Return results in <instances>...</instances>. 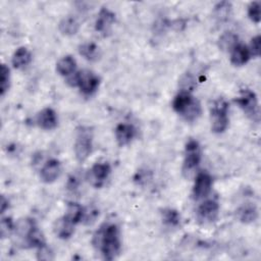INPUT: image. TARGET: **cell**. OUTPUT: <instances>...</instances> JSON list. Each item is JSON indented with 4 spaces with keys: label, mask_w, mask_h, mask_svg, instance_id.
<instances>
[{
    "label": "cell",
    "mask_w": 261,
    "mask_h": 261,
    "mask_svg": "<svg viewBox=\"0 0 261 261\" xmlns=\"http://www.w3.org/2000/svg\"><path fill=\"white\" fill-rule=\"evenodd\" d=\"M234 101L249 118L256 122L259 121V104L257 96L253 91L249 89L242 90L240 96Z\"/></svg>",
    "instance_id": "8992f818"
},
{
    "label": "cell",
    "mask_w": 261,
    "mask_h": 261,
    "mask_svg": "<svg viewBox=\"0 0 261 261\" xmlns=\"http://www.w3.org/2000/svg\"><path fill=\"white\" fill-rule=\"evenodd\" d=\"M114 134L117 145L119 147H124L130 144L136 137L137 130L136 127L130 123H119L116 125Z\"/></svg>",
    "instance_id": "4fadbf2b"
},
{
    "label": "cell",
    "mask_w": 261,
    "mask_h": 261,
    "mask_svg": "<svg viewBox=\"0 0 261 261\" xmlns=\"http://www.w3.org/2000/svg\"><path fill=\"white\" fill-rule=\"evenodd\" d=\"M111 172V167L107 162H97L87 174L88 181L95 188H101Z\"/></svg>",
    "instance_id": "9c48e42d"
},
{
    "label": "cell",
    "mask_w": 261,
    "mask_h": 261,
    "mask_svg": "<svg viewBox=\"0 0 261 261\" xmlns=\"http://www.w3.org/2000/svg\"><path fill=\"white\" fill-rule=\"evenodd\" d=\"M32 61V54L25 47H19L12 55L11 63L14 68L21 69L28 66Z\"/></svg>",
    "instance_id": "ffe728a7"
},
{
    "label": "cell",
    "mask_w": 261,
    "mask_h": 261,
    "mask_svg": "<svg viewBox=\"0 0 261 261\" xmlns=\"http://www.w3.org/2000/svg\"><path fill=\"white\" fill-rule=\"evenodd\" d=\"M80 20L76 16L69 14L64 16L58 23L59 32L64 36H73L80 30Z\"/></svg>",
    "instance_id": "2e32d148"
},
{
    "label": "cell",
    "mask_w": 261,
    "mask_h": 261,
    "mask_svg": "<svg viewBox=\"0 0 261 261\" xmlns=\"http://www.w3.org/2000/svg\"><path fill=\"white\" fill-rule=\"evenodd\" d=\"M180 86H181V90L182 92H189L191 93L195 87V80L194 77L190 74L187 73L182 76V79L180 80Z\"/></svg>",
    "instance_id": "f546056e"
},
{
    "label": "cell",
    "mask_w": 261,
    "mask_h": 261,
    "mask_svg": "<svg viewBox=\"0 0 261 261\" xmlns=\"http://www.w3.org/2000/svg\"><path fill=\"white\" fill-rule=\"evenodd\" d=\"M61 172V164L57 159L48 160L40 171V177L43 182L51 184L55 181Z\"/></svg>",
    "instance_id": "5bb4252c"
},
{
    "label": "cell",
    "mask_w": 261,
    "mask_h": 261,
    "mask_svg": "<svg viewBox=\"0 0 261 261\" xmlns=\"http://www.w3.org/2000/svg\"><path fill=\"white\" fill-rule=\"evenodd\" d=\"M218 213V202L213 199L206 200L197 209V219L201 224H209L217 219Z\"/></svg>",
    "instance_id": "52a82bcc"
},
{
    "label": "cell",
    "mask_w": 261,
    "mask_h": 261,
    "mask_svg": "<svg viewBox=\"0 0 261 261\" xmlns=\"http://www.w3.org/2000/svg\"><path fill=\"white\" fill-rule=\"evenodd\" d=\"M162 220L169 226H176L179 224L180 215L179 213L171 208H166L162 211Z\"/></svg>",
    "instance_id": "484cf974"
},
{
    "label": "cell",
    "mask_w": 261,
    "mask_h": 261,
    "mask_svg": "<svg viewBox=\"0 0 261 261\" xmlns=\"http://www.w3.org/2000/svg\"><path fill=\"white\" fill-rule=\"evenodd\" d=\"M73 149L75 159L80 163L86 161L91 155L93 149V130L90 126L81 125L76 128Z\"/></svg>",
    "instance_id": "3957f363"
},
{
    "label": "cell",
    "mask_w": 261,
    "mask_h": 261,
    "mask_svg": "<svg viewBox=\"0 0 261 261\" xmlns=\"http://www.w3.org/2000/svg\"><path fill=\"white\" fill-rule=\"evenodd\" d=\"M248 16L249 18L255 22L259 23L261 19V12H260V2L253 1L248 6Z\"/></svg>",
    "instance_id": "f1b7e54d"
},
{
    "label": "cell",
    "mask_w": 261,
    "mask_h": 261,
    "mask_svg": "<svg viewBox=\"0 0 261 261\" xmlns=\"http://www.w3.org/2000/svg\"><path fill=\"white\" fill-rule=\"evenodd\" d=\"M15 229V224L10 217H3L0 222V236L2 239L8 238Z\"/></svg>",
    "instance_id": "83f0119b"
},
{
    "label": "cell",
    "mask_w": 261,
    "mask_h": 261,
    "mask_svg": "<svg viewBox=\"0 0 261 261\" xmlns=\"http://www.w3.org/2000/svg\"><path fill=\"white\" fill-rule=\"evenodd\" d=\"M75 68H76L75 59L70 55L63 56L56 63L57 72L64 77H68L71 74H73L75 72Z\"/></svg>",
    "instance_id": "44dd1931"
},
{
    "label": "cell",
    "mask_w": 261,
    "mask_h": 261,
    "mask_svg": "<svg viewBox=\"0 0 261 261\" xmlns=\"http://www.w3.org/2000/svg\"><path fill=\"white\" fill-rule=\"evenodd\" d=\"M172 108L187 121L197 120L202 113L200 102L189 92L180 91L172 101Z\"/></svg>",
    "instance_id": "7a4b0ae2"
},
{
    "label": "cell",
    "mask_w": 261,
    "mask_h": 261,
    "mask_svg": "<svg viewBox=\"0 0 261 261\" xmlns=\"http://www.w3.org/2000/svg\"><path fill=\"white\" fill-rule=\"evenodd\" d=\"M8 205H9L8 200L4 196H2L1 197V213H4V211L8 208Z\"/></svg>",
    "instance_id": "836d02e7"
},
{
    "label": "cell",
    "mask_w": 261,
    "mask_h": 261,
    "mask_svg": "<svg viewBox=\"0 0 261 261\" xmlns=\"http://www.w3.org/2000/svg\"><path fill=\"white\" fill-rule=\"evenodd\" d=\"M74 226H75V224L63 215L62 217L58 218L55 221L54 226H53V231L59 239L67 240L73 234Z\"/></svg>",
    "instance_id": "9a60e30c"
},
{
    "label": "cell",
    "mask_w": 261,
    "mask_h": 261,
    "mask_svg": "<svg viewBox=\"0 0 261 261\" xmlns=\"http://www.w3.org/2000/svg\"><path fill=\"white\" fill-rule=\"evenodd\" d=\"M79 53L88 61H97L101 57V50L98 45L93 42H86L79 46Z\"/></svg>",
    "instance_id": "d6986e66"
},
{
    "label": "cell",
    "mask_w": 261,
    "mask_h": 261,
    "mask_svg": "<svg viewBox=\"0 0 261 261\" xmlns=\"http://www.w3.org/2000/svg\"><path fill=\"white\" fill-rule=\"evenodd\" d=\"M100 85V77L91 70L77 71V87L85 95L94 94Z\"/></svg>",
    "instance_id": "ba28073f"
},
{
    "label": "cell",
    "mask_w": 261,
    "mask_h": 261,
    "mask_svg": "<svg viewBox=\"0 0 261 261\" xmlns=\"http://www.w3.org/2000/svg\"><path fill=\"white\" fill-rule=\"evenodd\" d=\"M201 162V148L196 140H189L185 148V158L182 173L186 177H191Z\"/></svg>",
    "instance_id": "5b68a950"
},
{
    "label": "cell",
    "mask_w": 261,
    "mask_h": 261,
    "mask_svg": "<svg viewBox=\"0 0 261 261\" xmlns=\"http://www.w3.org/2000/svg\"><path fill=\"white\" fill-rule=\"evenodd\" d=\"M260 41H261L260 35H257L256 37H254V38L251 40L250 46L248 47L251 56H253V57H258V56L260 55Z\"/></svg>",
    "instance_id": "1f68e13d"
},
{
    "label": "cell",
    "mask_w": 261,
    "mask_h": 261,
    "mask_svg": "<svg viewBox=\"0 0 261 261\" xmlns=\"http://www.w3.org/2000/svg\"><path fill=\"white\" fill-rule=\"evenodd\" d=\"M94 248L99 251L106 260L115 259L121 249L120 231L115 223H104L93 236Z\"/></svg>",
    "instance_id": "6da1fadb"
},
{
    "label": "cell",
    "mask_w": 261,
    "mask_h": 261,
    "mask_svg": "<svg viewBox=\"0 0 261 261\" xmlns=\"http://www.w3.org/2000/svg\"><path fill=\"white\" fill-rule=\"evenodd\" d=\"M212 188V177L206 172H199L195 178L194 187H193V198L195 200H201L208 196Z\"/></svg>",
    "instance_id": "30bf717a"
},
{
    "label": "cell",
    "mask_w": 261,
    "mask_h": 261,
    "mask_svg": "<svg viewBox=\"0 0 261 261\" xmlns=\"http://www.w3.org/2000/svg\"><path fill=\"white\" fill-rule=\"evenodd\" d=\"M230 12H231V4L230 2H227V1L219 2L214 7V15L220 21L227 20L230 15Z\"/></svg>",
    "instance_id": "d4e9b609"
},
{
    "label": "cell",
    "mask_w": 261,
    "mask_h": 261,
    "mask_svg": "<svg viewBox=\"0 0 261 261\" xmlns=\"http://www.w3.org/2000/svg\"><path fill=\"white\" fill-rule=\"evenodd\" d=\"M239 38L233 32H224L218 39V47L222 51H231L238 44Z\"/></svg>",
    "instance_id": "cb8c5ba5"
},
{
    "label": "cell",
    "mask_w": 261,
    "mask_h": 261,
    "mask_svg": "<svg viewBox=\"0 0 261 261\" xmlns=\"http://www.w3.org/2000/svg\"><path fill=\"white\" fill-rule=\"evenodd\" d=\"M36 123L42 129H45V130L54 129L58 123L56 112L50 107H46L42 109L36 116Z\"/></svg>",
    "instance_id": "7c38bea8"
},
{
    "label": "cell",
    "mask_w": 261,
    "mask_h": 261,
    "mask_svg": "<svg viewBox=\"0 0 261 261\" xmlns=\"http://www.w3.org/2000/svg\"><path fill=\"white\" fill-rule=\"evenodd\" d=\"M210 118L213 133L221 134L227 128L229 122L228 103L223 98H219L212 103L210 107Z\"/></svg>",
    "instance_id": "277c9868"
},
{
    "label": "cell",
    "mask_w": 261,
    "mask_h": 261,
    "mask_svg": "<svg viewBox=\"0 0 261 261\" xmlns=\"http://www.w3.org/2000/svg\"><path fill=\"white\" fill-rule=\"evenodd\" d=\"M9 86H10V70L5 64H2L1 70H0V95L2 97L8 91Z\"/></svg>",
    "instance_id": "4316f807"
},
{
    "label": "cell",
    "mask_w": 261,
    "mask_h": 261,
    "mask_svg": "<svg viewBox=\"0 0 261 261\" xmlns=\"http://www.w3.org/2000/svg\"><path fill=\"white\" fill-rule=\"evenodd\" d=\"M251 58V54L248 46L244 44H238L230 51V62L236 66H242L246 64Z\"/></svg>",
    "instance_id": "ac0fdd59"
},
{
    "label": "cell",
    "mask_w": 261,
    "mask_h": 261,
    "mask_svg": "<svg viewBox=\"0 0 261 261\" xmlns=\"http://www.w3.org/2000/svg\"><path fill=\"white\" fill-rule=\"evenodd\" d=\"M114 21H115L114 12H112L110 9L106 7H102L99 10V13L95 21V31L98 34L102 35L103 37H106L110 34L111 28Z\"/></svg>",
    "instance_id": "8fae6325"
},
{
    "label": "cell",
    "mask_w": 261,
    "mask_h": 261,
    "mask_svg": "<svg viewBox=\"0 0 261 261\" xmlns=\"http://www.w3.org/2000/svg\"><path fill=\"white\" fill-rule=\"evenodd\" d=\"M237 218L243 223L254 222L258 218V209L252 203H246L237 209Z\"/></svg>",
    "instance_id": "e0dca14e"
},
{
    "label": "cell",
    "mask_w": 261,
    "mask_h": 261,
    "mask_svg": "<svg viewBox=\"0 0 261 261\" xmlns=\"http://www.w3.org/2000/svg\"><path fill=\"white\" fill-rule=\"evenodd\" d=\"M85 212H86V209L82 205L75 202H70L67 204V208L64 216L76 225L77 223L84 221Z\"/></svg>",
    "instance_id": "7402d4cb"
},
{
    "label": "cell",
    "mask_w": 261,
    "mask_h": 261,
    "mask_svg": "<svg viewBox=\"0 0 261 261\" xmlns=\"http://www.w3.org/2000/svg\"><path fill=\"white\" fill-rule=\"evenodd\" d=\"M79 185H80V181H79V178L75 176V175H70L68 177V181H67V190L69 191H75L77 188H79Z\"/></svg>",
    "instance_id": "d6a6232c"
},
{
    "label": "cell",
    "mask_w": 261,
    "mask_h": 261,
    "mask_svg": "<svg viewBox=\"0 0 261 261\" xmlns=\"http://www.w3.org/2000/svg\"><path fill=\"white\" fill-rule=\"evenodd\" d=\"M37 258L39 260H52L54 258V255H53V252L51 251L50 248L47 247V245H43L41 247L38 248V253H37Z\"/></svg>",
    "instance_id": "4dcf8cb0"
},
{
    "label": "cell",
    "mask_w": 261,
    "mask_h": 261,
    "mask_svg": "<svg viewBox=\"0 0 261 261\" xmlns=\"http://www.w3.org/2000/svg\"><path fill=\"white\" fill-rule=\"evenodd\" d=\"M37 226L36 222L34 219L25 217V218H21L19 219L16 223H15V233L16 236L21 239L23 241V243L25 242L28 236L31 233V231Z\"/></svg>",
    "instance_id": "603a6c76"
}]
</instances>
